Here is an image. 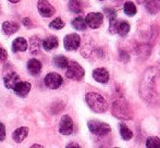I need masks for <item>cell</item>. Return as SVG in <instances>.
Segmentation results:
<instances>
[{
  "label": "cell",
  "mask_w": 160,
  "mask_h": 148,
  "mask_svg": "<svg viewBox=\"0 0 160 148\" xmlns=\"http://www.w3.org/2000/svg\"><path fill=\"white\" fill-rule=\"evenodd\" d=\"M119 129H120L121 137H122L123 140H124V141L132 140V137H133V132L131 131L130 129H128V127L124 124V123H120V126H119Z\"/></svg>",
  "instance_id": "cell-24"
},
{
  "label": "cell",
  "mask_w": 160,
  "mask_h": 148,
  "mask_svg": "<svg viewBox=\"0 0 160 148\" xmlns=\"http://www.w3.org/2000/svg\"><path fill=\"white\" fill-rule=\"evenodd\" d=\"M10 2H12V3H17V2H19L20 0H9Z\"/></svg>",
  "instance_id": "cell-34"
},
{
  "label": "cell",
  "mask_w": 160,
  "mask_h": 148,
  "mask_svg": "<svg viewBox=\"0 0 160 148\" xmlns=\"http://www.w3.org/2000/svg\"><path fill=\"white\" fill-rule=\"evenodd\" d=\"M32 147H42V145H37V144H34Z\"/></svg>",
  "instance_id": "cell-35"
},
{
  "label": "cell",
  "mask_w": 160,
  "mask_h": 148,
  "mask_svg": "<svg viewBox=\"0 0 160 148\" xmlns=\"http://www.w3.org/2000/svg\"><path fill=\"white\" fill-rule=\"evenodd\" d=\"M111 112L116 118L122 120H131L132 119V111L125 100H117L113 102Z\"/></svg>",
  "instance_id": "cell-3"
},
{
  "label": "cell",
  "mask_w": 160,
  "mask_h": 148,
  "mask_svg": "<svg viewBox=\"0 0 160 148\" xmlns=\"http://www.w3.org/2000/svg\"><path fill=\"white\" fill-rule=\"evenodd\" d=\"M85 21L91 28H98L103 22V15L99 12L88 13L85 17Z\"/></svg>",
  "instance_id": "cell-9"
},
{
  "label": "cell",
  "mask_w": 160,
  "mask_h": 148,
  "mask_svg": "<svg viewBox=\"0 0 160 148\" xmlns=\"http://www.w3.org/2000/svg\"><path fill=\"white\" fill-rule=\"evenodd\" d=\"M42 62L37 59H30L28 62V71L32 75H38L42 71Z\"/></svg>",
  "instance_id": "cell-16"
},
{
  "label": "cell",
  "mask_w": 160,
  "mask_h": 148,
  "mask_svg": "<svg viewBox=\"0 0 160 148\" xmlns=\"http://www.w3.org/2000/svg\"><path fill=\"white\" fill-rule=\"evenodd\" d=\"M38 12L42 17H50L55 14L56 10L47 0H39L37 3Z\"/></svg>",
  "instance_id": "cell-10"
},
{
  "label": "cell",
  "mask_w": 160,
  "mask_h": 148,
  "mask_svg": "<svg viewBox=\"0 0 160 148\" xmlns=\"http://www.w3.org/2000/svg\"><path fill=\"white\" fill-rule=\"evenodd\" d=\"M49 27L53 28V30H61V28L64 27V22L60 17H57V19H55L49 24Z\"/></svg>",
  "instance_id": "cell-28"
},
{
  "label": "cell",
  "mask_w": 160,
  "mask_h": 148,
  "mask_svg": "<svg viewBox=\"0 0 160 148\" xmlns=\"http://www.w3.org/2000/svg\"><path fill=\"white\" fill-rule=\"evenodd\" d=\"M72 26L78 31H85L88 25H87L85 19L78 17H75V19L72 21Z\"/></svg>",
  "instance_id": "cell-23"
},
{
  "label": "cell",
  "mask_w": 160,
  "mask_h": 148,
  "mask_svg": "<svg viewBox=\"0 0 160 148\" xmlns=\"http://www.w3.org/2000/svg\"><path fill=\"white\" fill-rule=\"evenodd\" d=\"M59 132L62 135H71L73 132V121L68 114H64L61 118L59 125Z\"/></svg>",
  "instance_id": "cell-11"
},
{
  "label": "cell",
  "mask_w": 160,
  "mask_h": 148,
  "mask_svg": "<svg viewBox=\"0 0 160 148\" xmlns=\"http://www.w3.org/2000/svg\"><path fill=\"white\" fill-rule=\"evenodd\" d=\"M6 138V126L3 123H0V142L4 141Z\"/></svg>",
  "instance_id": "cell-30"
},
{
  "label": "cell",
  "mask_w": 160,
  "mask_h": 148,
  "mask_svg": "<svg viewBox=\"0 0 160 148\" xmlns=\"http://www.w3.org/2000/svg\"><path fill=\"white\" fill-rule=\"evenodd\" d=\"M31 87H32L31 83L22 82V81H20V82L15 85L14 88H13L12 91H14V93L17 94L19 97L24 98V97H26V96L28 95V93H30V91H31Z\"/></svg>",
  "instance_id": "cell-12"
},
{
  "label": "cell",
  "mask_w": 160,
  "mask_h": 148,
  "mask_svg": "<svg viewBox=\"0 0 160 148\" xmlns=\"http://www.w3.org/2000/svg\"><path fill=\"white\" fill-rule=\"evenodd\" d=\"M80 44H81V37L78 34H74V33L67 35L63 39L64 48L68 51L76 50L80 47Z\"/></svg>",
  "instance_id": "cell-8"
},
{
  "label": "cell",
  "mask_w": 160,
  "mask_h": 148,
  "mask_svg": "<svg viewBox=\"0 0 160 148\" xmlns=\"http://www.w3.org/2000/svg\"><path fill=\"white\" fill-rule=\"evenodd\" d=\"M7 58H8V53H7V51L4 50L3 48L0 47V61H4V60H7Z\"/></svg>",
  "instance_id": "cell-31"
},
{
  "label": "cell",
  "mask_w": 160,
  "mask_h": 148,
  "mask_svg": "<svg viewBox=\"0 0 160 148\" xmlns=\"http://www.w3.org/2000/svg\"><path fill=\"white\" fill-rule=\"evenodd\" d=\"M52 62H53V64H55V67H57V68L65 69V68H68L70 61L68 60L67 57H64V56L58 55V56H55V57H53Z\"/></svg>",
  "instance_id": "cell-21"
},
{
  "label": "cell",
  "mask_w": 160,
  "mask_h": 148,
  "mask_svg": "<svg viewBox=\"0 0 160 148\" xmlns=\"http://www.w3.org/2000/svg\"><path fill=\"white\" fill-rule=\"evenodd\" d=\"M93 77L96 82H99V83H107L109 81V72L106 70L105 68H98V69H95L93 71Z\"/></svg>",
  "instance_id": "cell-13"
},
{
  "label": "cell",
  "mask_w": 160,
  "mask_h": 148,
  "mask_svg": "<svg viewBox=\"0 0 160 148\" xmlns=\"http://www.w3.org/2000/svg\"><path fill=\"white\" fill-rule=\"evenodd\" d=\"M28 42L23 37H18L12 42V51L13 52H21L28 49Z\"/></svg>",
  "instance_id": "cell-17"
},
{
  "label": "cell",
  "mask_w": 160,
  "mask_h": 148,
  "mask_svg": "<svg viewBox=\"0 0 160 148\" xmlns=\"http://www.w3.org/2000/svg\"><path fill=\"white\" fill-rule=\"evenodd\" d=\"M160 72L156 68H149L146 70L144 77L141 82L139 86V95L144 98V100L150 102L154 99V96L156 94V80L158 77Z\"/></svg>",
  "instance_id": "cell-1"
},
{
  "label": "cell",
  "mask_w": 160,
  "mask_h": 148,
  "mask_svg": "<svg viewBox=\"0 0 160 148\" xmlns=\"http://www.w3.org/2000/svg\"><path fill=\"white\" fill-rule=\"evenodd\" d=\"M85 100H86L88 107L96 113H103L107 111L108 104L106 99L101 95L97 93H88L85 96Z\"/></svg>",
  "instance_id": "cell-2"
},
{
  "label": "cell",
  "mask_w": 160,
  "mask_h": 148,
  "mask_svg": "<svg viewBox=\"0 0 160 148\" xmlns=\"http://www.w3.org/2000/svg\"><path fill=\"white\" fill-rule=\"evenodd\" d=\"M144 4L146 10L152 14H156L160 10V0H147Z\"/></svg>",
  "instance_id": "cell-20"
},
{
  "label": "cell",
  "mask_w": 160,
  "mask_h": 148,
  "mask_svg": "<svg viewBox=\"0 0 160 148\" xmlns=\"http://www.w3.org/2000/svg\"><path fill=\"white\" fill-rule=\"evenodd\" d=\"M67 147H80V145L75 144V143H73V144H68Z\"/></svg>",
  "instance_id": "cell-33"
},
{
  "label": "cell",
  "mask_w": 160,
  "mask_h": 148,
  "mask_svg": "<svg viewBox=\"0 0 160 148\" xmlns=\"http://www.w3.org/2000/svg\"><path fill=\"white\" fill-rule=\"evenodd\" d=\"M30 51L33 55H35V53H37L39 51L40 46L42 45V42H40V39L37 36H33L30 39Z\"/></svg>",
  "instance_id": "cell-22"
},
{
  "label": "cell",
  "mask_w": 160,
  "mask_h": 148,
  "mask_svg": "<svg viewBox=\"0 0 160 148\" xmlns=\"http://www.w3.org/2000/svg\"><path fill=\"white\" fill-rule=\"evenodd\" d=\"M69 10L72 13H82L83 8L78 0H70L69 1Z\"/></svg>",
  "instance_id": "cell-25"
},
{
  "label": "cell",
  "mask_w": 160,
  "mask_h": 148,
  "mask_svg": "<svg viewBox=\"0 0 160 148\" xmlns=\"http://www.w3.org/2000/svg\"><path fill=\"white\" fill-rule=\"evenodd\" d=\"M146 147L148 148H160V140L156 136H150L146 141Z\"/></svg>",
  "instance_id": "cell-27"
},
{
  "label": "cell",
  "mask_w": 160,
  "mask_h": 148,
  "mask_svg": "<svg viewBox=\"0 0 160 148\" xmlns=\"http://www.w3.org/2000/svg\"><path fill=\"white\" fill-rule=\"evenodd\" d=\"M20 76L18 75L15 72H11L9 74H7L6 76L3 77V83H4V86L9 89H13L14 86L20 82Z\"/></svg>",
  "instance_id": "cell-14"
},
{
  "label": "cell",
  "mask_w": 160,
  "mask_h": 148,
  "mask_svg": "<svg viewBox=\"0 0 160 148\" xmlns=\"http://www.w3.org/2000/svg\"><path fill=\"white\" fill-rule=\"evenodd\" d=\"M88 125V129L94 135H98V136H105L107 134H109L111 132V127L109 124L105 122H101V121H97V120H91L87 123Z\"/></svg>",
  "instance_id": "cell-4"
},
{
  "label": "cell",
  "mask_w": 160,
  "mask_h": 148,
  "mask_svg": "<svg viewBox=\"0 0 160 148\" xmlns=\"http://www.w3.org/2000/svg\"><path fill=\"white\" fill-rule=\"evenodd\" d=\"M110 32L113 34H119L120 36H127L130 32V24L127 21H117L110 22Z\"/></svg>",
  "instance_id": "cell-6"
},
{
  "label": "cell",
  "mask_w": 160,
  "mask_h": 148,
  "mask_svg": "<svg viewBox=\"0 0 160 148\" xmlns=\"http://www.w3.org/2000/svg\"><path fill=\"white\" fill-rule=\"evenodd\" d=\"M19 24L15 23V22H11V21H7L2 23V32L6 35H12L15 32L19 31Z\"/></svg>",
  "instance_id": "cell-19"
},
{
  "label": "cell",
  "mask_w": 160,
  "mask_h": 148,
  "mask_svg": "<svg viewBox=\"0 0 160 148\" xmlns=\"http://www.w3.org/2000/svg\"><path fill=\"white\" fill-rule=\"evenodd\" d=\"M105 12H106V15L108 17L110 22H113L114 20L117 19V11L112 8H106L105 9Z\"/></svg>",
  "instance_id": "cell-29"
},
{
  "label": "cell",
  "mask_w": 160,
  "mask_h": 148,
  "mask_svg": "<svg viewBox=\"0 0 160 148\" xmlns=\"http://www.w3.org/2000/svg\"><path fill=\"white\" fill-rule=\"evenodd\" d=\"M100 1H105V0H100Z\"/></svg>",
  "instance_id": "cell-36"
},
{
  "label": "cell",
  "mask_w": 160,
  "mask_h": 148,
  "mask_svg": "<svg viewBox=\"0 0 160 148\" xmlns=\"http://www.w3.org/2000/svg\"><path fill=\"white\" fill-rule=\"evenodd\" d=\"M59 46V40L56 36H49L42 40V48L47 51H50L52 49L57 48Z\"/></svg>",
  "instance_id": "cell-18"
},
{
  "label": "cell",
  "mask_w": 160,
  "mask_h": 148,
  "mask_svg": "<svg viewBox=\"0 0 160 148\" xmlns=\"http://www.w3.org/2000/svg\"><path fill=\"white\" fill-rule=\"evenodd\" d=\"M65 75H67L68 78H71V80L81 81L83 77H84L85 71L76 61H70Z\"/></svg>",
  "instance_id": "cell-5"
},
{
  "label": "cell",
  "mask_w": 160,
  "mask_h": 148,
  "mask_svg": "<svg viewBox=\"0 0 160 148\" xmlns=\"http://www.w3.org/2000/svg\"><path fill=\"white\" fill-rule=\"evenodd\" d=\"M28 127L22 126V127L17 129L14 132H13L12 138H13V141H14L15 143L20 144V143H22L26 137H28Z\"/></svg>",
  "instance_id": "cell-15"
},
{
  "label": "cell",
  "mask_w": 160,
  "mask_h": 148,
  "mask_svg": "<svg viewBox=\"0 0 160 148\" xmlns=\"http://www.w3.org/2000/svg\"><path fill=\"white\" fill-rule=\"evenodd\" d=\"M44 82H45V84H46V86L48 87V88L57 89L62 85L63 80H62V76L60 75V74L51 72V73L47 74L46 77H45V80H44Z\"/></svg>",
  "instance_id": "cell-7"
},
{
  "label": "cell",
  "mask_w": 160,
  "mask_h": 148,
  "mask_svg": "<svg viewBox=\"0 0 160 148\" xmlns=\"http://www.w3.org/2000/svg\"><path fill=\"white\" fill-rule=\"evenodd\" d=\"M123 10H124L125 14L128 15V17H133V15L136 14L137 10H136V7L135 4L133 3L132 1H128L124 3V7H123Z\"/></svg>",
  "instance_id": "cell-26"
},
{
  "label": "cell",
  "mask_w": 160,
  "mask_h": 148,
  "mask_svg": "<svg viewBox=\"0 0 160 148\" xmlns=\"http://www.w3.org/2000/svg\"><path fill=\"white\" fill-rule=\"evenodd\" d=\"M23 24L26 26H31L32 25V22H31V20L28 19V17H25V19L23 20Z\"/></svg>",
  "instance_id": "cell-32"
}]
</instances>
